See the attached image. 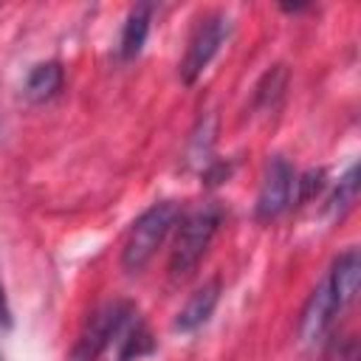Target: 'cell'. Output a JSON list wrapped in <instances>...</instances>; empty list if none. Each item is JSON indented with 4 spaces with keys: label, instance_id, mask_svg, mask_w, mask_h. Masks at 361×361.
Listing matches in <instances>:
<instances>
[{
    "label": "cell",
    "instance_id": "obj_1",
    "mask_svg": "<svg viewBox=\"0 0 361 361\" xmlns=\"http://www.w3.org/2000/svg\"><path fill=\"white\" fill-rule=\"evenodd\" d=\"M220 223H223L220 203H200L197 209L178 217V231H175V243L169 251L172 279H183L197 268V262L206 257L212 240L217 237Z\"/></svg>",
    "mask_w": 361,
    "mask_h": 361
},
{
    "label": "cell",
    "instance_id": "obj_2",
    "mask_svg": "<svg viewBox=\"0 0 361 361\" xmlns=\"http://www.w3.org/2000/svg\"><path fill=\"white\" fill-rule=\"evenodd\" d=\"M178 217H180V206L175 200L152 203L127 231V240H124V248H121L124 271L138 274L155 257V251L164 245L169 231L178 226Z\"/></svg>",
    "mask_w": 361,
    "mask_h": 361
},
{
    "label": "cell",
    "instance_id": "obj_3",
    "mask_svg": "<svg viewBox=\"0 0 361 361\" xmlns=\"http://www.w3.org/2000/svg\"><path fill=\"white\" fill-rule=\"evenodd\" d=\"M133 313H135V307L130 302H121V299L96 307L90 313V319L85 322L68 361H96L110 344H116L121 327L130 322Z\"/></svg>",
    "mask_w": 361,
    "mask_h": 361
},
{
    "label": "cell",
    "instance_id": "obj_4",
    "mask_svg": "<svg viewBox=\"0 0 361 361\" xmlns=\"http://www.w3.org/2000/svg\"><path fill=\"white\" fill-rule=\"evenodd\" d=\"M228 31H231V23L220 11L206 14V17L197 20V25H195V31L189 37L183 62H180V79L186 85H195L203 76V71L212 65V59L220 54L223 42L228 39Z\"/></svg>",
    "mask_w": 361,
    "mask_h": 361
},
{
    "label": "cell",
    "instance_id": "obj_5",
    "mask_svg": "<svg viewBox=\"0 0 361 361\" xmlns=\"http://www.w3.org/2000/svg\"><path fill=\"white\" fill-rule=\"evenodd\" d=\"M293 192H296V172L288 164V158L274 155L265 166L259 195H257V217L259 220H274L279 217L288 206H293Z\"/></svg>",
    "mask_w": 361,
    "mask_h": 361
},
{
    "label": "cell",
    "instance_id": "obj_6",
    "mask_svg": "<svg viewBox=\"0 0 361 361\" xmlns=\"http://www.w3.org/2000/svg\"><path fill=\"white\" fill-rule=\"evenodd\" d=\"M341 310V305H338V299L333 296V290H330V285H327V279L310 293V299H307V305H305V310H302V322H299V336H302V341L305 344H316L327 330H330V324H333V319H336V313Z\"/></svg>",
    "mask_w": 361,
    "mask_h": 361
},
{
    "label": "cell",
    "instance_id": "obj_7",
    "mask_svg": "<svg viewBox=\"0 0 361 361\" xmlns=\"http://www.w3.org/2000/svg\"><path fill=\"white\" fill-rule=\"evenodd\" d=\"M217 302H220V279L214 276V279L203 282V285L189 296V302L178 310L175 330H180V333H192V330L203 327V324L212 319Z\"/></svg>",
    "mask_w": 361,
    "mask_h": 361
},
{
    "label": "cell",
    "instance_id": "obj_8",
    "mask_svg": "<svg viewBox=\"0 0 361 361\" xmlns=\"http://www.w3.org/2000/svg\"><path fill=\"white\" fill-rule=\"evenodd\" d=\"M327 285H330V290H333V296L338 299L341 307H347L355 299L358 285H361V257H358V248H347V251H341L333 259V268L327 274Z\"/></svg>",
    "mask_w": 361,
    "mask_h": 361
},
{
    "label": "cell",
    "instance_id": "obj_9",
    "mask_svg": "<svg viewBox=\"0 0 361 361\" xmlns=\"http://www.w3.org/2000/svg\"><path fill=\"white\" fill-rule=\"evenodd\" d=\"M152 350H155V338H152L149 327L138 319V313H133L116 338V358L118 361H138Z\"/></svg>",
    "mask_w": 361,
    "mask_h": 361
},
{
    "label": "cell",
    "instance_id": "obj_10",
    "mask_svg": "<svg viewBox=\"0 0 361 361\" xmlns=\"http://www.w3.org/2000/svg\"><path fill=\"white\" fill-rule=\"evenodd\" d=\"M149 17H152V6L149 3H141L135 8H130L127 14V23L121 28V42H118V56L124 62L135 59L147 42V34H149Z\"/></svg>",
    "mask_w": 361,
    "mask_h": 361
},
{
    "label": "cell",
    "instance_id": "obj_11",
    "mask_svg": "<svg viewBox=\"0 0 361 361\" xmlns=\"http://www.w3.org/2000/svg\"><path fill=\"white\" fill-rule=\"evenodd\" d=\"M62 68L59 62H39L31 68V73L25 76V85H23V93L28 102L34 104H42L48 99H54L59 90H62Z\"/></svg>",
    "mask_w": 361,
    "mask_h": 361
},
{
    "label": "cell",
    "instance_id": "obj_12",
    "mask_svg": "<svg viewBox=\"0 0 361 361\" xmlns=\"http://www.w3.org/2000/svg\"><path fill=\"white\" fill-rule=\"evenodd\" d=\"M355 197H358V166L353 164V166L344 172V178L338 180V189L333 192V197L327 200V209L341 217L347 209H353Z\"/></svg>",
    "mask_w": 361,
    "mask_h": 361
},
{
    "label": "cell",
    "instance_id": "obj_13",
    "mask_svg": "<svg viewBox=\"0 0 361 361\" xmlns=\"http://www.w3.org/2000/svg\"><path fill=\"white\" fill-rule=\"evenodd\" d=\"M324 189V169H310L302 178L296 175V192H293V203H305L313 195H319Z\"/></svg>",
    "mask_w": 361,
    "mask_h": 361
},
{
    "label": "cell",
    "instance_id": "obj_14",
    "mask_svg": "<svg viewBox=\"0 0 361 361\" xmlns=\"http://www.w3.org/2000/svg\"><path fill=\"white\" fill-rule=\"evenodd\" d=\"M319 361H358V347H355V341H347V344L333 341Z\"/></svg>",
    "mask_w": 361,
    "mask_h": 361
},
{
    "label": "cell",
    "instance_id": "obj_15",
    "mask_svg": "<svg viewBox=\"0 0 361 361\" xmlns=\"http://www.w3.org/2000/svg\"><path fill=\"white\" fill-rule=\"evenodd\" d=\"M0 324L3 327L11 324V310H8V302H6V293H3V282H0Z\"/></svg>",
    "mask_w": 361,
    "mask_h": 361
}]
</instances>
